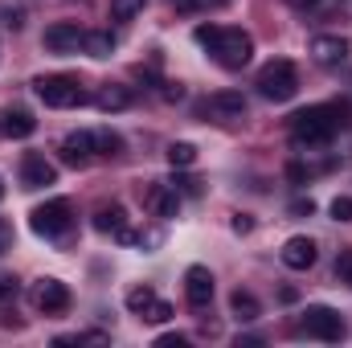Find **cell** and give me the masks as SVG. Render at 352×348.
Listing matches in <instances>:
<instances>
[{
  "label": "cell",
  "instance_id": "ac0fdd59",
  "mask_svg": "<svg viewBox=\"0 0 352 348\" xmlns=\"http://www.w3.org/2000/svg\"><path fill=\"white\" fill-rule=\"evenodd\" d=\"M230 312H234L242 324H250V320H258V316H263V303H258V295H254V291H242V287H238V291L230 295Z\"/></svg>",
  "mask_w": 352,
  "mask_h": 348
},
{
  "label": "cell",
  "instance_id": "484cf974",
  "mask_svg": "<svg viewBox=\"0 0 352 348\" xmlns=\"http://www.w3.org/2000/svg\"><path fill=\"white\" fill-rule=\"evenodd\" d=\"M16 291H21V283H16L12 274H0V307H4V303H12V299H16Z\"/></svg>",
  "mask_w": 352,
  "mask_h": 348
},
{
  "label": "cell",
  "instance_id": "f35d334b",
  "mask_svg": "<svg viewBox=\"0 0 352 348\" xmlns=\"http://www.w3.org/2000/svg\"><path fill=\"white\" fill-rule=\"evenodd\" d=\"M176 8H184V12H188V8H192V0H173Z\"/></svg>",
  "mask_w": 352,
  "mask_h": 348
},
{
  "label": "cell",
  "instance_id": "e575fe53",
  "mask_svg": "<svg viewBox=\"0 0 352 348\" xmlns=\"http://www.w3.org/2000/svg\"><path fill=\"white\" fill-rule=\"evenodd\" d=\"M156 345H160V348H184V345H188V336H176V332H168V336H160Z\"/></svg>",
  "mask_w": 352,
  "mask_h": 348
},
{
  "label": "cell",
  "instance_id": "8992f818",
  "mask_svg": "<svg viewBox=\"0 0 352 348\" xmlns=\"http://www.w3.org/2000/svg\"><path fill=\"white\" fill-rule=\"evenodd\" d=\"M311 340H328V345H336V340H344V316L336 312V307H324V303H311L307 312H303V324H299Z\"/></svg>",
  "mask_w": 352,
  "mask_h": 348
},
{
  "label": "cell",
  "instance_id": "3957f363",
  "mask_svg": "<svg viewBox=\"0 0 352 348\" xmlns=\"http://www.w3.org/2000/svg\"><path fill=\"white\" fill-rule=\"evenodd\" d=\"M29 226H33L37 238L58 242V238H66L70 226H74V205H70L66 197H54V201H45V205H37V209L29 213Z\"/></svg>",
  "mask_w": 352,
  "mask_h": 348
},
{
  "label": "cell",
  "instance_id": "8fae6325",
  "mask_svg": "<svg viewBox=\"0 0 352 348\" xmlns=\"http://www.w3.org/2000/svg\"><path fill=\"white\" fill-rule=\"evenodd\" d=\"M33 131H37L33 111H25V107H4L0 111V135L4 140H29Z\"/></svg>",
  "mask_w": 352,
  "mask_h": 348
},
{
  "label": "cell",
  "instance_id": "7a4b0ae2",
  "mask_svg": "<svg viewBox=\"0 0 352 348\" xmlns=\"http://www.w3.org/2000/svg\"><path fill=\"white\" fill-rule=\"evenodd\" d=\"M344 123H349V102H320L291 119V140L295 148H324Z\"/></svg>",
  "mask_w": 352,
  "mask_h": 348
},
{
  "label": "cell",
  "instance_id": "f1b7e54d",
  "mask_svg": "<svg viewBox=\"0 0 352 348\" xmlns=\"http://www.w3.org/2000/svg\"><path fill=\"white\" fill-rule=\"evenodd\" d=\"M336 279H340L344 287H352V250H344V254L336 259Z\"/></svg>",
  "mask_w": 352,
  "mask_h": 348
},
{
  "label": "cell",
  "instance_id": "836d02e7",
  "mask_svg": "<svg viewBox=\"0 0 352 348\" xmlns=\"http://www.w3.org/2000/svg\"><path fill=\"white\" fill-rule=\"evenodd\" d=\"M291 213H295V217H311V213H316V201H311V197H307V201H295Z\"/></svg>",
  "mask_w": 352,
  "mask_h": 348
},
{
  "label": "cell",
  "instance_id": "ab89813d",
  "mask_svg": "<svg viewBox=\"0 0 352 348\" xmlns=\"http://www.w3.org/2000/svg\"><path fill=\"white\" fill-rule=\"evenodd\" d=\"M0 201H4V180H0Z\"/></svg>",
  "mask_w": 352,
  "mask_h": 348
},
{
  "label": "cell",
  "instance_id": "9c48e42d",
  "mask_svg": "<svg viewBox=\"0 0 352 348\" xmlns=\"http://www.w3.org/2000/svg\"><path fill=\"white\" fill-rule=\"evenodd\" d=\"M311 58H316L320 66L336 70V66L349 62V41H344V37H332V33H320V37H311Z\"/></svg>",
  "mask_w": 352,
  "mask_h": 348
},
{
  "label": "cell",
  "instance_id": "e0dca14e",
  "mask_svg": "<svg viewBox=\"0 0 352 348\" xmlns=\"http://www.w3.org/2000/svg\"><path fill=\"white\" fill-rule=\"evenodd\" d=\"M94 230H98V234H119V230H127V209H123V205H98V209H94Z\"/></svg>",
  "mask_w": 352,
  "mask_h": 348
},
{
  "label": "cell",
  "instance_id": "603a6c76",
  "mask_svg": "<svg viewBox=\"0 0 352 348\" xmlns=\"http://www.w3.org/2000/svg\"><path fill=\"white\" fill-rule=\"evenodd\" d=\"M152 299H156V291H152V287H131L123 303H127V312H135V316H144V312L152 307Z\"/></svg>",
  "mask_w": 352,
  "mask_h": 348
},
{
  "label": "cell",
  "instance_id": "6da1fadb",
  "mask_svg": "<svg viewBox=\"0 0 352 348\" xmlns=\"http://www.w3.org/2000/svg\"><path fill=\"white\" fill-rule=\"evenodd\" d=\"M192 41L201 50H209V58L221 66V70H242L250 58H254V37L246 29H226V25H197L192 29Z\"/></svg>",
  "mask_w": 352,
  "mask_h": 348
},
{
  "label": "cell",
  "instance_id": "4316f807",
  "mask_svg": "<svg viewBox=\"0 0 352 348\" xmlns=\"http://www.w3.org/2000/svg\"><path fill=\"white\" fill-rule=\"evenodd\" d=\"M176 193H188V197H201V180L197 176H176V180H168Z\"/></svg>",
  "mask_w": 352,
  "mask_h": 348
},
{
  "label": "cell",
  "instance_id": "83f0119b",
  "mask_svg": "<svg viewBox=\"0 0 352 348\" xmlns=\"http://www.w3.org/2000/svg\"><path fill=\"white\" fill-rule=\"evenodd\" d=\"M332 221H352V197H336L332 201Z\"/></svg>",
  "mask_w": 352,
  "mask_h": 348
},
{
  "label": "cell",
  "instance_id": "8d00e7d4",
  "mask_svg": "<svg viewBox=\"0 0 352 348\" xmlns=\"http://www.w3.org/2000/svg\"><path fill=\"white\" fill-rule=\"evenodd\" d=\"M287 4H291V8H299V12H307V8H316L320 0H287Z\"/></svg>",
  "mask_w": 352,
  "mask_h": 348
},
{
  "label": "cell",
  "instance_id": "d590c367",
  "mask_svg": "<svg viewBox=\"0 0 352 348\" xmlns=\"http://www.w3.org/2000/svg\"><path fill=\"white\" fill-rule=\"evenodd\" d=\"M278 299H283V303H295V299H299V291H295V287H283V291H278Z\"/></svg>",
  "mask_w": 352,
  "mask_h": 348
},
{
  "label": "cell",
  "instance_id": "1f68e13d",
  "mask_svg": "<svg viewBox=\"0 0 352 348\" xmlns=\"http://www.w3.org/2000/svg\"><path fill=\"white\" fill-rule=\"evenodd\" d=\"M4 25L8 29H25V12L21 8H4Z\"/></svg>",
  "mask_w": 352,
  "mask_h": 348
},
{
  "label": "cell",
  "instance_id": "7c38bea8",
  "mask_svg": "<svg viewBox=\"0 0 352 348\" xmlns=\"http://www.w3.org/2000/svg\"><path fill=\"white\" fill-rule=\"evenodd\" d=\"M90 160H94V135H90V131H70V135L62 140V164L87 168Z\"/></svg>",
  "mask_w": 352,
  "mask_h": 348
},
{
  "label": "cell",
  "instance_id": "9a60e30c",
  "mask_svg": "<svg viewBox=\"0 0 352 348\" xmlns=\"http://www.w3.org/2000/svg\"><path fill=\"white\" fill-rule=\"evenodd\" d=\"M278 259H283V266H291V270H307V266H316V259H320V250H316V242L311 238H287V246L278 250Z\"/></svg>",
  "mask_w": 352,
  "mask_h": 348
},
{
  "label": "cell",
  "instance_id": "30bf717a",
  "mask_svg": "<svg viewBox=\"0 0 352 348\" xmlns=\"http://www.w3.org/2000/svg\"><path fill=\"white\" fill-rule=\"evenodd\" d=\"M54 180H58V168L41 152H25V160H21V184L25 188H45Z\"/></svg>",
  "mask_w": 352,
  "mask_h": 348
},
{
  "label": "cell",
  "instance_id": "ba28073f",
  "mask_svg": "<svg viewBox=\"0 0 352 348\" xmlns=\"http://www.w3.org/2000/svg\"><path fill=\"white\" fill-rule=\"evenodd\" d=\"M82 37H87V33L78 29V21H58V25L45 29L41 41H45L50 54H78V50H82Z\"/></svg>",
  "mask_w": 352,
  "mask_h": 348
},
{
  "label": "cell",
  "instance_id": "d4e9b609",
  "mask_svg": "<svg viewBox=\"0 0 352 348\" xmlns=\"http://www.w3.org/2000/svg\"><path fill=\"white\" fill-rule=\"evenodd\" d=\"M173 316H176L173 303H164V299H152V307H148V312H144L140 320H144V324H168Z\"/></svg>",
  "mask_w": 352,
  "mask_h": 348
},
{
  "label": "cell",
  "instance_id": "d6a6232c",
  "mask_svg": "<svg viewBox=\"0 0 352 348\" xmlns=\"http://www.w3.org/2000/svg\"><path fill=\"white\" fill-rule=\"evenodd\" d=\"M8 250H12V226L0 217V254H8Z\"/></svg>",
  "mask_w": 352,
  "mask_h": 348
},
{
  "label": "cell",
  "instance_id": "5b68a950",
  "mask_svg": "<svg viewBox=\"0 0 352 348\" xmlns=\"http://www.w3.org/2000/svg\"><path fill=\"white\" fill-rule=\"evenodd\" d=\"M258 94L270 98V102L295 98V94H299V70H295V62H287V58L266 62L263 70H258Z\"/></svg>",
  "mask_w": 352,
  "mask_h": 348
},
{
  "label": "cell",
  "instance_id": "74e56055",
  "mask_svg": "<svg viewBox=\"0 0 352 348\" xmlns=\"http://www.w3.org/2000/svg\"><path fill=\"white\" fill-rule=\"evenodd\" d=\"M226 0H192V8H221Z\"/></svg>",
  "mask_w": 352,
  "mask_h": 348
},
{
  "label": "cell",
  "instance_id": "44dd1931",
  "mask_svg": "<svg viewBox=\"0 0 352 348\" xmlns=\"http://www.w3.org/2000/svg\"><path fill=\"white\" fill-rule=\"evenodd\" d=\"M82 50H87L90 58H98V62H102V58H111V54H115V37H111L107 29H94V33L82 37Z\"/></svg>",
  "mask_w": 352,
  "mask_h": 348
},
{
  "label": "cell",
  "instance_id": "277c9868",
  "mask_svg": "<svg viewBox=\"0 0 352 348\" xmlns=\"http://www.w3.org/2000/svg\"><path fill=\"white\" fill-rule=\"evenodd\" d=\"M33 94L45 107H58V111L87 102V90H82V83L74 74H41V78H33Z\"/></svg>",
  "mask_w": 352,
  "mask_h": 348
},
{
  "label": "cell",
  "instance_id": "2e32d148",
  "mask_svg": "<svg viewBox=\"0 0 352 348\" xmlns=\"http://www.w3.org/2000/svg\"><path fill=\"white\" fill-rule=\"evenodd\" d=\"M209 111H213L221 123H234V119L246 115V94H242V90H217V94L209 98Z\"/></svg>",
  "mask_w": 352,
  "mask_h": 348
},
{
  "label": "cell",
  "instance_id": "52a82bcc",
  "mask_svg": "<svg viewBox=\"0 0 352 348\" xmlns=\"http://www.w3.org/2000/svg\"><path fill=\"white\" fill-rule=\"evenodd\" d=\"M33 307L45 316H62L70 307V287L62 279H37L33 283Z\"/></svg>",
  "mask_w": 352,
  "mask_h": 348
},
{
  "label": "cell",
  "instance_id": "f546056e",
  "mask_svg": "<svg viewBox=\"0 0 352 348\" xmlns=\"http://www.w3.org/2000/svg\"><path fill=\"white\" fill-rule=\"evenodd\" d=\"M230 230H234V234H250V230H254V217H250V213H234V217H230Z\"/></svg>",
  "mask_w": 352,
  "mask_h": 348
},
{
  "label": "cell",
  "instance_id": "4dcf8cb0",
  "mask_svg": "<svg viewBox=\"0 0 352 348\" xmlns=\"http://www.w3.org/2000/svg\"><path fill=\"white\" fill-rule=\"evenodd\" d=\"M160 98H168V102H180V98H184V87H180V83H160Z\"/></svg>",
  "mask_w": 352,
  "mask_h": 348
},
{
  "label": "cell",
  "instance_id": "ffe728a7",
  "mask_svg": "<svg viewBox=\"0 0 352 348\" xmlns=\"http://www.w3.org/2000/svg\"><path fill=\"white\" fill-rule=\"evenodd\" d=\"M94 135V156H102V160H115V156H123V135L119 131H111V127H98V131H90Z\"/></svg>",
  "mask_w": 352,
  "mask_h": 348
},
{
  "label": "cell",
  "instance_id": "7402d4cb",
  "mask_svg": "<svg viewBox=\"0 0 352 348\" xmlns=\"http://www.w3.org/2000/svg\"><path fill=\"white\" fill-rule=\"evenodd\" d=\"M168 164H173V168H192V164H197V148L184 144V140L168 144Z\"/></svg>",
  "mask_w": 352,
  "mask_h": 348
},
{
  "label": "cell",
  "instance_id": "5bb4252c",
  "mask_svg": "<svg viewBox=\"0 0 352 348\" xmlns=\"http://www.w3.org/2000/svg\"><path fill=\"white\" fill-rule=\"evenodd\" d=\"M144 205H148L156 217H176V213H180V193H176L173 184H160V180H156V184L144 188Z\"/></svg>",
  "mask_w": 352,
  "mask_h": 348
},
{
  "label": "cell",
  "instance_id": "cb8c5ba5",
  "mask_svg": "<svg viewBox=\"0 0 352 348\" xmlns=\"http://www.w3.org/2000/svg\"><path fill=\"white\" fill-rule=\"evenodd\" d=\"M144 4H148V0H111V17H115V21H131V17L144 12Z\"/></svg>",
  "mask_w": 352,
  "mask_h": 348
},
{
  "label": "cell",
  "instance_id": "4fadbf2b",
  "mask_svg": "<svg viewBox=\"0 0 352 348\" xmlns=\"http://www.w3.org/2000/svg\"><path fill=\"white\" fill-rule=\"evenodd\" d=\"M184 295H188V303L201 312V307H209V299H213V274L205 270V266H188L184 270Z\"/></svg>",
  "mask_w": 352,
  "mask_h": 348
},
{
  "label": "cell",
  "instance_id": "d6986e66",
  "mask_svg": "<svg viewBox=\"0 0 352 348\" xmlns=\"http://www.w3.org/2000/svg\"><path fill=\"white\" fill-rule=\"evenodd\" d=\"M131 98H135V94H131L127 87L107 83V87L98 90V98H94V102H98V111H107V115H111V111H127V107H131Z\"/></svg>",
  "mask_w": 352,
  "mask_h": 348
}]
</instances>
